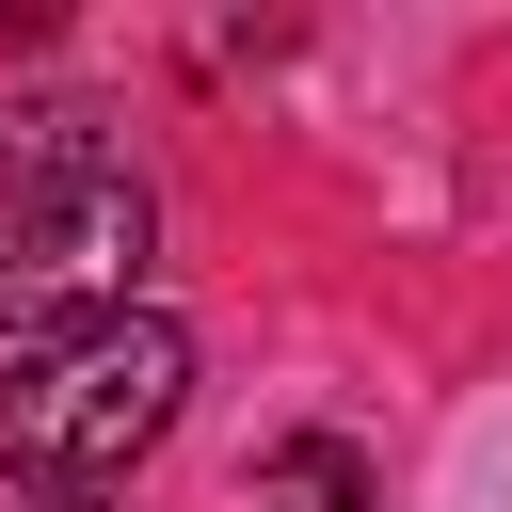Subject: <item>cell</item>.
<instances>
[{
    "mask_svg": "<svg viewBox=\"0 0 512 512\" xmlns=\"http://www.w3.org/2000/svg\"><path fill=\"white\" fill-rule=\"evenodd\" d=\"M176 400H192V336L160 304L80 320V336H48L0 384V480H32V496H128V464L176 432Z\"/></svg>",
    "mask_w": 512,
    "mask_h": 512,
    "instance_id": "1",
    "label": "cell"
},
{
    "mask_svg": "<svg viewBox=\"0 0 512 512\" xmlns=\"http://www.w3.org/2000/svg\"><path fill=\"white\" fill-rule=\"evenodd\" d=\"M144 240H160V192L112 160V144H64L32 176H0V336H80V320H128L144 288Z\"/></svg>",
    "mask_w": 512,
    "mask_h": 512,
    "instance_id": "2",
    "label": "cell"
},
{
    "mask_svg": "<svg viewBox=\"0 0 512 512\" xmlns=\"http://www.w3.org/2000/svg\"><path fill=\"white\" fill-rule=\"evenodd\" d=\"M256 512H384V496H368V448L352 432H288L256 464Z\"/></svg>",
    "mask_w": 512,
    "mask_h": 512,
    "instance_id": "3",
    "label": "cell"
},
{
    "mask_svg": "<svg viewBox=\"0 0 512 512\" xmlns=\"http://www.w3.org/2000/svg\"><path fill=\"white\" fill-rule=\"evenodd\" d=\"M32 512H128V496H32Z\"/></svg>",
    "mask_w": 512,
    "mask_h": 512,
    "instance_id": "4",
    "label": "cell"
}]
</instances>
